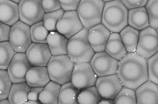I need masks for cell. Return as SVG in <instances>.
Masks as SVG:
<instances>
[{
	"label": "cell",
	"instance_id": "obj_1",
	"mask_svg": "<svg viewBox=\"0 0 158 104\" xmlns=\"http://www.w3.org/2000/svg\"><path fill=\"white\" fill-rule=\"evenodd\" d=\"M117 74L123 87L135 91L149 80L147 60L136 52L127 53L119 61Z\"/></svg>",
	"mask_w": 158,
	"mask_h": 104
},
{
	"label": "cell",
	"instance_id": "obj_2",
	"mask_svg": "<svg viewBox=\"0 0 158 104\" xmlns=\"http://www.w3.org/2000/svg\"><path fill=\"white\" fill-rule=\"evenodd\" d=\"M128 10L121 1L106 2L102 23L112 33H120L128 25Z\"/></svg>",
	"mask_w": 158,
	"mask_h": 104
},
{
	"label": "cell",
	"instance_id": "obj_3",
	"mask_svg": "<svg viewBox=\"0 0 158 104\" xmlns=\"http://www.w3.org/2000/svg\"><path fill=\"white\" fill-rule=\"evenodd\" d=\"M89 31L85 28L69 40L68 56L74 64L90 63L95 54L88 39Z\"/></svg>",
	"mask_w": 158,
	"mask_h": 104
},
{
	"label": "cell",
	"instance_id": "obj_4",
	"mask_svg": "<svg viewBox=\"0 0 158 104\" xmlns=\"http://www.w3.org/2000/svg\"><path fill=\"white\" fill-rule=\"evenodd\" d=\"M74 63L68 55L52 56L47 66L52 81L63 85L72 81Z\"/></svg>",
	"mask_w": 158,
	"mask_h": 104
},
{
	"label": "cell",
	"instance_id": "obj_5",
	"mask_svg": "<svg viewBox=\"0 0 158 104\" xmlns=\"http://www.w3.org/2000/svg\"><path fill=\"white\" fill-rule=\"evenodd\" d=\"M105 5L103 1H81L77 12L84 28L89 30L102 24Z\"/></svg>",
	"mask_w": 158,
	"mask_h": 104
},
{
	"label": "cell",
	"instance_id": "obj_6",
	"mask_svg": "<svg viewBox=\"0 0 158 104\" xmlns=\"http://www.w3.org/2000/svg\"><path fill=\"white\" fill-rule=\"evenodd\" d=\"M30 27L20 20L11 27L9 42L16 53H26L33 42Z\"/></svg>",
	"mask_w": 158,
	"mask_h": 104
},
{
	"label": "cell",
	"instance_id": "obj_7",
	"mask_svg": "<svg viewBox=\"0 0 158 104\" xmlns=\"http://www.w3.org/2000/svg\"><path fill=\"white\" fill-rule=\"evenodd\" d=\"M98 78L90 63L74 64L71 82L80 90L95 86Z\"/></svg>",
	"mask_w": 158,
	"mask_h": 104
},
{
	"label": "cell",
	"instance_id": "obj_8",
	"mask_svg": "<svg viewBox=\"0 0 158 104\" xmlns=\"http://www.w3.org/2000/svg\"><path fill=\"white\" fill-rule=\"evenodd\" d=\"M158 52V36L156 30L148 27L139 32L136 53L148 60Z\"/></svg>",
	"mask_w": 158,
	"mask_h": 104
},
{
	"label": "cell",
	"instance_id": "obj_9",
	"mask_svg": "<svg viewBox=\"0 0 158 104\" xmlns=\"http://www.w3.org/2000/svg\"><path fill=\"white\" fill-rule=\"evenodd\" d=\"M42 1L22 0L19 5L20 20L30 26L43 21L45 12Z\"/></svg>",
	"mask_w": 158,
	"mask_h": 104
},
{
	"label": "cell",
	"instance_id": "obj_10",
	"mask_svg": "<svg viewBox=\"0 0 158 104\" xmlns=\"http://www.w3.org/2000/svg\"><path fill=\"white\" fill-rule=\"evenodd\" d=\"M90 63L98 77L117 74L119 61L110 56L105 51L95 53Z\"/></svg>",
	"mask_w": 158,
	"mask_h": 104
},
{
	"label": "cell",
	"instance_id": "obj_11",
	"mask_svg": "<svg viewBox=\"0 0 158 104\" xmlns=\"http://www.w3.org/2000/svg\"><path fill=\"white\" fill-rule=\"evenodd\" d=\"M26 53H16L7 69L13 83H25L27 72L32 67Z\"/></svg>",
	"mask_w": 158,
	"mask_h": 104
},
{
	"label": "cell",
	"instance_id": "obj_12",
	"mask_svg": "<svg viewBox=\"0 0 158 104\" xmlns=\"http://www.w3.org/2000/svg\"><path fill=\"white\" fill-rule=\"evenodd\" d=\"M95 86L103 98L113 100L123 87L117 74L98 77Z\"/></svg>",
	"mask_w": 158,
	"mask_h": 104
},
{
	"label": "cell",
	"instance_id": "obj_13",
	"mask_svg": "<svg viewBox=\"0 0 158 104\" xmlns=\"http://www.w3.org/2000/svg\"><path fill=\"white\" fill-rule=\"evenodd\" d=\"M57 30L68 39L78 34L85 28L80 20L77 11L65 12L58 23Z\"/></svg>",
	"mask_w": 158,
	"mask_h": 104
},
{
	"label": "cell",
	"instance_id": "obj_14",
	"mask_svg": "<svg viewBox=\"0 0 158 104\" xmlns=\"http://www.w3.org/2000/svg\"><path fill=\"white\" fill-rule=\"evenodd\" d=\"M26 54L32 67H47L52 56L47 44L32 42Z\"/></svg>",
	"mask_w": 158,
	"mask_h": 104
},
{
	"label": "cell",
	"instance_id": "obj_15",
	"mask_svg": "<svg viewBox=\"0 0 158 104\" xmlns=\"http://www.w3.org/2000/svg\"><path fill=\"white\" fill-rule=\"evenodd\" d=\"M111 33L102 23L89 29L88 39L95 53L105 51L106 44Z\"/></svg>",
	"mask_w": 158,
	"mask_h": 104
},
{
	"label": "cell",
	"instance_id": "obj_16",
	"mask_svg": "<svg viewBox=\"0 0 158 104\" xmlns=\"http://www.w3.org/2000/svg\"><path fill=\"white\" fill-rule=\"evenodd\" d=\"M26 80L31 88H44L51 81L47 67H32L27 72Z\"/></svg>",
	"mask_w": 158,
	"mask_h": 104
},
{
	"label": "cell",
	"instance_id": "obj_17",
	"mask_svg": "<svg viewBox=\"0 0 158 104\" xmlns=\"http://www.w3.org/2000/svg\"><path fill=\"white\" fill-rule=\"evenodd\" d=\"M137 104H158V86L150 80L135 91Z\"/></svg>",
	"mask_w": 158,
	"mask_h": 104
},
{
	"label": "cell",
	"instance_id": "obj_18",
	"mask_svg": "<svg viewBox=\"0 0 158 104\" xmlns=\"http://www.w3.org/2000/svg\"><path fill=\"white\" fill-rule=\"evenodd\" d=\"M19 20V5L10 0L0 1L1 22L12 26Z\"/></svg>",
	"mask_w": 158,
	"mask_h": 104
},
{
	"label": "cell",
	"instance_id": "obj_19",
	"mask_svg": "<svg viewBox=\"0 0 158 104\" xmlns=\"http://www.w3.org/2000/svg\"><path fill=\"white\" fill-rule=\"evenodd\" d=\"M69 39L58 31L50 32L47 44L52 56L68 55L67 47Z\"/></svg>",
	"mask_w": 158,
	"mask_h": 104
},
{
	"label": "cell",
	"instance_id": "obj_20",
	"mask_svg": "<svg viewBox=\"0 0 158 104\" xmlns=\"http://www.w3.org/2000/svg\"><path fill=\"white\" fill-rule=\"evenodd\" d=\"M128 25L141 31L149 26L148 15L145 7L128 11Z\"/></svg>",
	"mask_w": 158,
	"mask_h": 104
},
{
	"label": "cell",
	"instance_id": "obj_21",
	"mask_svg": "<svg viewBox=\"0 0 158 104\" xmlns=\"http://www.w3.org/2000/svg\"><path fill=\"white\" fill-rule=\"evenodd\" d=\"M105 52L118 61L122 59L127 54L120 33H111L106 44Z\"/></svg>",
	"mask_w": 158,
	"mask_h": 104
},
{
	"label": "cell",
	"instance_id": "obj_22",
	"mask_svg": "<svg viewBox=\"0 0 158 104\" xmlns=\"http://www.w3.org/2000/svg\"><path fill=\"white\" fill-rule=\"evenodd\" d=\"M31 89L26 82L13 83L7 99L10 104H25Z\"/></svg>",
	"mask_w": 158,
	"mask_h": 104
},
{
	"label": "cell",
	"instance_id": "obj_23",
	"mask_svg": "<svg viewBox=\"0 0 158 104\" xmlns=\"http://www.w3.org/2000/svg\"><path fill=\"white\" fill-rule=\"evenodd\" d=\"M139 32L128 25L120 33L122 40L128 53L136 52Z\"/></svg>",
	"mask_w": 158,
	"mask_h": 104
},
{
	"label": "cell",
	"instance_id": "obj_24",
	"mask_svg": "<svg viewBox=\"0 0 158 104\" xmlns=\"http://www.w3.org/2000/svg\"><path fill=\"white\" fill-rule=\"evenodd\" d=\"M61 87V85L51 81L44 87L40 93V102L44 104H59V96Z\"/></svg>",
	"mask_w": 158,
	"mask_h": 104
},
{
	"label": "cell",
	"instance_id": "obj_25",
	"mask_svg": "<svg viewBox=\"0 0 158 104\" xmlns=\"http://www.w3.org/2000/svg\"><path fill=\"white\" fill-rule=\"evenodd\" d=\"M81 91L70 82L61 86L59 96V104H79L78 97Z\"/></svg>",
	"mask_w": 158,
	"mask_h": 104
},
{
	"label": "cell",
	"instance_id": "obj_26",
	"mask_svg": "<svg viewBox=\"0 0 158 104\" xmlns=\"http://www.w3.org/2000/svg\"><path fill=\"white\" fill-rule=\"evenodd\" d=\"M103 98L99 94L95 86L81 91L79 94V104H98Z\"/></svg>",
	"mask_w": 158,
	"mask_h": 104
},
{
	"label": "cell",
	"instance_id": "obj_27",
	"mask_svg": "<svg viewBox=\"0 0 158 104\" xmlns=\"http://www.w3.org/2000/svg\"><path fill=\"white\" fill-rule=\"evenodd\" d=\"M31 37L33 43L47 44V38L50 32L45 27L43 21L34 24L30 27Z\"/></svg>",
	"mask_w": 158,
	"mask_h": 104
},
{
	"label": "cell",
	"instance_id": "obj_28",
	"mask_svg": "<svg viewBox=\"0 0 158 104\" xmlns=\"http://www.w3.org/2000/svg\"><path fill=\"white\" fill-rule=\"evenodd\" d=\"M1 45V70H7L16 53L9 41L2 42Z\"/></svg>",
	"mask_w": 158,
	"mask_h": 104
},
{
	"label": "cell",
	"instance_id": "obj_29",
	"mask_svg": "<svg viewBox=\"0 0 158 104\" xmlns=\"http://www.w3.org/2000/svg\"><path fill=\"white\" fill-rule=\"evenodd\" d=\"M65 12L63 9H60L54 12L45 13L43 21L45 27L50 33L57 31V25Z\"/></svg>",
	"mask_w": 158,
	"mask_h": 104
},
{
	"label": "cell",
	"instance_id": "obj_30",
	"mask_svg": "<svg viewBox=\"0 0 158 104\" xmlns=\"http://www.w3.org/2000/svg\"><path fill=\"white\" fill-rule=\"evenodd\" d=\"M114 101V104H137L135 91L123 87Z\"/></svg>",
	"mask_w": 158,
	"mask_h": 104
},
{
	"label": "cell",
	"instance_id": "obj_31",
	"mask_svg": "<svg viewBox=\"0 0 158 104\" xmlns=\"http://www.w3.org/2000/svg\"><path fill=\"white\" fill-rule=\"evenodd\" d=\"M145 8L148 16L149 26L157 30L158 29V1H148Z\"/></svg>",
	"mask_w": 158,
	"mask_h": 104
},
{
	"label": "cell",
	"instance_id": "obj_32",
	"mask_svg": "<svg viewBox=\"0 0 158 104\" xmlns=\"http://www.w3.org/2000/svg\"><path fill=\"white\" fill-rule=\"evenodd\" d=\"M1 101L7 99L13 83L7 70L1 69Z\"/></svg>",
	"mask_w": 158,
	"mask_h": 104
},
{
	"label": "cell",
	"instance_id": "obj_33",
	"mask_svg": "<svg viewBox=\"0 0 158 104\" xmlns=\"http://www.w3.org/2000/svg\"><path fill=\"white\" fill-rule=\"evenodd\" d=\"M149 80L158 86V52L147 60Z\"/></svg>",
	"mask_w": 158,
	"mask_h": 104
},
{
	"label": "cell",
	"instance_id": "obj_34",
	"mask_svg": "<svg viewBox=\"0 0 158 104\" xmlns=\"http://www.w3.org/2000/svg\"><path fill=\"white\" fill-rule=\"evenodd\" d=\"M43 8L45 13L58 11L62 9L59 1H42Z\"/></svg>",
	"mask_w": 158,
	"mask_h": 104
},
{
	"label": "cell",
	"instance_id": "obj_35",
	"mask_svg": "<svg viewBox=\"0 0 158 104\" xmlns=\"http://www.w3.org/2000/svg\"><path fill=\"white\" fill-rule=\"evenodd\" d=\"M62 9L65 12L77 11L81 1H59Z\"/></svg>",
	"mask_w": 158,
	"mask_h": 104
},
{
	"label": "cell",
	"instance_id": "obj_36",
	"mask_svg": "<svg viewBox=\"0 0 158 104\" xmlns=\"http://www.w3.org/2000/svg\"><path fill=\"white\" fill-rule=\"evenodd\" d=\"M123 4L129 10L145 7L148 1H121Z\"/></svg>",
	"mask_w": 158,
	"mask_h": 104
},
{
	"label": "cell",
	"instance_id": "obj_37",
	"mask_svg": "<svg viewBox=\"0 0 158 104\" xmlns=\"http://www.w3.org/2000/svg\"><path fill=\"white\" fill-rule=\"evenodd\" d=\"M1 42L9 41L11 27L10 25L1 22Z\"/></svg>",
	"mask_w": 158,
	"mask_h": 104
},
{
	"label": "cell",
	"instance_id": "obj_38",
	"mask_svg": "<svg viewBox=\"0 0 158 104\" xmlns=\"http://www.w3.org/2000/svg\"><path fill=\"white\" fill-rule=\"evenodd\" d=\"M44 88L40 87L31 88V91L28 94V101H40V94Z\"/></svg>",
	"mask_w": 158,
	"mask_h": 104
},
{
	"label": "cell",
	"instance_id": "obj_39",
	"mask_svg": "<svg viewBox=\"0 0 158 104\" xmlns=\"http://www.w3.org/2000/svg\"><path fill=\"white\" fill-rule=\"evenodd\" d=\"M98 104H114L113 100L103 98Z\"/></svg>",
	"mask_w": 158,
	"mask_h": 104
},
{
	"label": "cell",
	"instance_id": "obj_40",
	"mask_svg": "<svg viewBox=\"0 0 158 104\" xmlns=\"http://www.w3.org/2000/svg\"><path fill=\"white\" fill-rule=\"evenodd\" d=\"M25 104H44L40 101H28Z\"/></svg>",
	"mask_w": 158,
	"mask_h": 104
},
{
	"label": "cell",
	"instance_id": "obj_41",
	"mask_svg": "<svg viewBox=\"0 0 158 104\" xmlns=\"http://www.w3.org/2000/svg\"><path fill=\"white\" fill-rule=\"evenodd\" d=\"M10 104V103L7 99L1 101V104Z\"/></svg>",
	"mask_w": 158,
	"mask_h": 104
},
{
	"label": "cell",
	"instance_id": "obj_42",
	"mask_svg": "<svg viewBox=\"0 0 158 104\" xmlns=\"http://www.w3.org/2000/svg\"><path fill=\"white\" fill-rule=\"evenodd\" d=\"M13 2H15V3L19 5V4L20 3L21 1L20 0H14V1H12Z\"/></svg>",
	"mask_w": 158,
	"mask_h": 104
},
{
	"label": "cell",
	"instance_id": "obj_43",
	"mask_svg": "<svg viewBox=\"0 0 158 104\" xmlns=\"http://www.w3.org/2000/svg\"><path fill=\"white\" fill-rule=\"evenodd\" d=\"M156 30V32H157V35H158V29H157V30Z\"/></svg>",
	"mask_w": 158,
	"mask_h": 104
}]
</instances>
